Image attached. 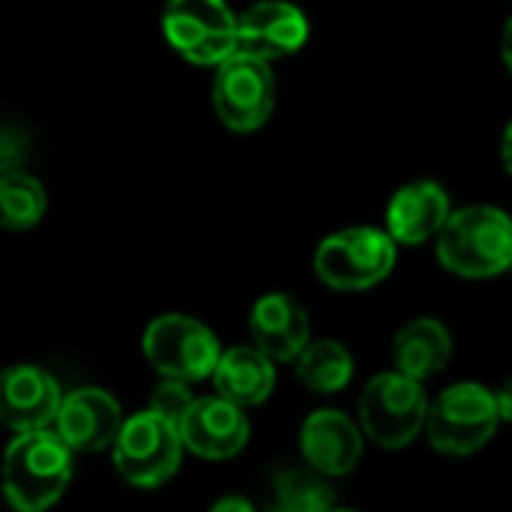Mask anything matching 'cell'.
<instances>
[{
    "label": "cell",
    "instance_id": "cell-2",
    "mask_svg": "<svg viewBox=\"0 0 512 512\" xmlns=\"http://www.w3.org/2000/svg\"><path fill=\"white\" fill-rule=\"evenodd\" d=\"M437 260L458 278H494L512 269V217L494 205L449 214L437 235Z\"/></svg>",
    "mask_w": 512,
    "mask_h": 512
},
{
    "label": "cell",
    "instance_id": "cell-23",
    "mask_svg": "<svg viewBox=\"0 0 512 512\" xmlns=\"http://www.w3.org/2000/svg\"><path fill=\"white\" fill-rule=\"evenodd\" d=\"M25 157V139L19 130H0V172L19 169Z\"/></svg>",
    "mask_w": 512,
    "mask_h": 512
},
{
    "label": "cell",
    "instance_id": "cell-1",
    "mask_svg": "<svg viewBox=\"0 0 512 512\" xmlns=\"http://www.w3.org/2000/svg\"><path fill=\"white\" fill-rule=\"evenodd\" d=\"M73 446L49 428L16 434L4 452V494L19 512H46L73 479Z\"/></svg>",
    "mask_w": 512,
    "mask_h": 512
},
{
    "label": "cell",
    "instance_id": "cell-27",
    "mask_svg": "<svg viewBox=\"0 0 512 512\" xmlns=\"http://www.w3.org/2000/svg\"><path fill=\"white\" fill-rule=\"evenodd\" d=\"M500 55H503L506 70L512 73V19H509V22H506V28H503V37H500Z\"/></svg>",
    "mask_w": 512,
    "mask_h": 512
},
{
    "label": "cell",
    "instance_id": "cell-7",
    "mask_svg": "<svg viewBox=\"0 0 512 512\" xmlns=\"http://www.w3.org/2000/svg\"><path fill=\"white\" fill-rule=\"evenodd\" d=\"M163 34L196 67H220L238 52V19L226 0H166Z\"/></svg>",
    "mask_w": 512,
    "mask_h": 512
},
{
    "label": "cell",
    "instance_id": "cell-16",
    "mask_svg": "<svg viewBox=\"0 0 512 512\" xmlns=\"http://www.w3.org/2000/svg\"><path fill=\"white\" fill-rule=\"evenodd\" d=\"M449 214V196L437 181H413L392 196L386 226L398 244H425L440 235Z\"/></svg>",
    "mask_w": 512,
    "mask_h": 512
},
{
    "label": "cell",
    "instance_id": "cell-4",
    "mask_svg": "<svg viewBox=\"0 0 512 512\" xmlns=\"http://www.w3.org/2000/svg\"><path fill=\"white\" fill-rule=\"evenodd\" d=\"M428 395L422 380L401 371H386L371 377L359 398V425L383 449H404L422 431L428 419Z\"/></svg>",
    "mask_w": 512,
    "mask_h": 512
},
{
    "label": "cell",
    "instance_id": "cell-5",
    "mask_svg": "<svg viewBox=\"0 0 512 512\" xmlns=\"http://www.w3.org/2000/svg\"><path fill=\"white\" fill-rule=\"evenodd\" d=\"M395 266V238L389 229L353 226L341 229L317 247L314 272L317 278L341 293H362L389 278Z\"/></svg>",
    "mask_w": 512,
    "mask_h": 512
},
{
    "label": "cell",
    "instance_id": "cell-6",
    "mask_svg": "<svg viewBox=\"0 0 512 512\" xmlns=\"http://www.w3.org/2000/svg\"><path fill=\"white\" fill-rule=\"evenodd\" d=\"M187 446L181 428L151 407L124 419V428L112 446L118 473L136 488H157L169 482L184 458Z\"/></svg>",
    "mask_w": 512,
    "mask_h": 512
},
{
    "label": "cell",
    "instance_id": "cell-10",
    "mask_svg": "<svg viewBox=\"0 0 512 512\" xmlns=\"http://www.w3.org/2000/svg\"><path fill=\"white\" fill-rule=\"evenodd\" d=\"M308 34L305 13L290 0H260L238 16V52L269 64L296 55Z\"/></svg>",
    "mask_w": 512,
    "mask_h": 512
},
{
    "label": "cell",
    "instance_id": "cell-12",
    "mask_svg": "<svg viewBox=\"0 0 512 512\" xmlns=\"http://www.w3.org/2000/svg\"><path fill=\"white\" fill-rule=\"evenodd\" d=\"M58 380L37 365H13L0 371V425L25 434L49 428L61 410Z\"/></svg>",
    "mask_w": 512,
    "mask_h": 512
},
{
    "label": "cell",
    "instance_id": "cell-14",
    "mask_svg": "<svg viewBox=\"0 0 512 512\" xmlns=\"http://www.w3.org/2000/svg\"><path fill=\"white\" fill-rule=\"evenodd\" d=\"M124 428L121 404L106 389H73L64 395L61 410L55 416V431L76 449V452H103L115 446Z\"/></svg>",
    "mask_w": 512,
    "mask_h": 512
},
{
    "label": "cell",
    "instance_id": "cell-24",
    "mask_svg": "<svg viewBox=\"0 0 512 512\" xmlns=\"http://www.w3.org/2000/svg\"><path fill=\"white\" fill-rule=\"evenodd\" d=\"M208 512H256V506L241 494H226V497L214 500Z\"/></svg>",
    "mask_w": 512,
    "mask_h": 512
},
{
    "label": "cell",
    "instance_id": "cell-3",
    "mask_svg": "<svg viewBox=\"0 0 512 512\" xmlns=\"http://www.w3.org/2000/svg\"><path fill=\"white\" fill-rule=\"evenodd\" d=\"M500 410L494 389H485L482 383H452L446 386L428 407L425 419V437L431 449L440 455L464 458L479 449L494 437L500 425Z\"/></svg>",
    "mask_w": 512,
    "mask_h": 512
},
{
    "label": "cell",
    "instance_id": "cell-8",
    "mask_svg": "<svg viewBox=\"0 0 512 512\" xmlns=\"http://www.w3.org/2000/svg\"><path fill=\"white\" fill-rule=\"evenodd\" d=\"M142 350L157 374L187 383H199L211 377L223 353L214 332L184 314L157 317L145 329Z\"/></svg>",
    "mask_w": 512,
    "mask_h": 512
},
{
    "label": "cell",
    "instance_id": "cell-21",
    "mask_svg": "<svg viewBox=\"0 0 512 512\" xmlns=\"http://www.w3.org/2000/svg\"><path fill=\"white\" fill-rule=\"evenodd\" d=\"M46 205V187L34 175L22 169L0 172V226L4 229H34L46 217Z\"/></svg>",
    "mask_w": 512,
    "mask_h": 512
},
{
    "label": "cell",
    "instance_id": "cell-9",
    "mask_svg": "<svg viewBox=\"0 0 512 512\" xmlns=\"http://www.w3.org/2000/svg\"><path fill=\"white\" fill-rule=\"evenodd\" d=\"M211 100L220 124L235 133L260 130L275 112V76L269 61L235 52L217 67Z\"/></svg>",
    "mask_w": 512,
    "mask_h": 512
},
{
    "label": "cell",
    "instance_id": "cell-13",
    "mask_svg": "<svg viewBox=\"0 0 512 512\" xmlns=\"http://www.w3.org/2000/svg\"><path fill=\"white\" fill-rule=\"evenodd\" d=\"M299 449L305 464L323 476H347L359 467L365 452V431L347 413L323 407L314 410L299 428Z\"/></svg>",
    "mask_w": 512,
    "mask_h": 512
},
{
    "label": "cell",
    "instance_id": "cell-18",
    "mask_svg": "<svg viewBox=\"0 0 512 512\" xmlns=\"http://www.w3.org/2000/svg\"><path fill=\"white\" fill-rule=\"evenodd\" d=\"M452 359V335L440 320L419 317L398 329L392 341V362L395 371L413 377V380H431L437 377Z\"/></svg>",
    "mask_w": 512,
    "mask_h": 512
},
{
    "label": "cell",
    "instance_id": "cell-29",
    "mask_svg": "<svg viewBox=\"0 0 512 512\" xmlns=\"http://www.w3.org/2000/svg\"><path fill=\"white\" fill-rule=\"evenodd\" d=\"M509 272H512V269H509Z\"/></svg>",
    "mask_w": 512,
    "mask_h": 512
},
{
    "label": "cell",
    "instance_id": "cell-17",
    "mask_svg": "<svg viewBox=\"0 0 512 512\" xmlns=\"http://www.w3.org/2000/svg\"><path fill=\"white\" fill-rule=\"evenodd\" d=\"M217 395L235 401L238 407H256L269 401L275 392V359H269L260 347H229L220 353V362L211 374Z\"/></svg>",
    "mask_w": 512,
    "mask_h": 512
},
{
    "label": "cell",
    "instance_id": "cell-26",
    "mask_svg": "<svg viewBox=\"0 0 512 512\" xmlns=\"http://www.w3.org/2000/svg\"><path fill=\"white\" fill-rule=\"evenodd\" d=\"M500 157H503V169L512 175V121L503 130V142H500Z\"/></svg>",
    "mask_w": 512,
    "mask_h": 512
},
{
    "label": "cell",
    "instance_id": "cell-25",
    "mask_svg": "<svg viewBox=\"0 0 512 512\" xmlns=\"http://www.w3.org/2000/svg\"><path fill=\"white\" fill-rule=\"evenodd\" d=\"M494 398H497L500 419H503V422H512V377H506V380L494 389Z\"/></svg>",
    "mask_w": 512,
    "mask_h": 512
},
{
    "label": "cell",
    "instance_id": "cell-22",
    "mask_svg": "<svg viewBox=\"0 0 512 512\" xmlns=\"http://www.w3.org/2000/svg\"><path fill=\"white\" fill-rule=\"evenodd\" d=\"M193 392L187 380H175V377H163L157 383V389L151 392V410L166 416L169 422L181 425V419L187 416V410L193 407Z\"/></svg>",
    "mask_w": 512,
    "mask_h": 512
},
{
    "label": "cell",
    "instance_id": "cell-19",
    "mask_svg": "<svg viewBox=\"0 0 512 512\" xmlns=\"http://www.w3.org/2000/svg\"><path fill=\"white\" fill-rule=\"evenodd\" d=\"M266 509L269 512H332L335 488L329 476L317 473L314 467H287L275 473Z\"/></svg>",
    "mask_w": 512,
    "mask_h": 512
},
{
    "label": "cell",
    "instance_id": "cell-15",
    "mask_svg": "<svg viewBox=\"0 0 512 512\" xmlns=\"http://www.w3.org/2000/svg\"><path fill=\"white\" fill-rule=\"evenodd\" d=\"M250 338L269 359L296 362L311 341V320L305 308L287 293H269L250 311Z\"/></svg>",
    "mask_w": 512,
    "mask_h": 512
},
{
    "label": "cell",
    "instance_id": "cell-20",
    "mask_svg": "<svg viewBox=\"0 0 512 512\" xmlns=\"http://www.w3.org/2000/svg\"><path fill=\"white\" fill-rule=\"evenodd\" d=\"M353 356L344 344L332 338H317L308 341V347L296 359V377L320 395H335L350 386L353 380Z\"/></svg>",
    "mask_w": 512,
    "mask_h": 512
},
{
    "label": "cell",
    "instance_id": "cell-28",
    "mask_svg": "<svg viewBox=\"0 0 512 512\" xmlns=\"http://www.w3.org/2000/svg\"><path fill=\"white\" fill-rule=\"evenodd\" d=\"M332 512H359V509H347V506H341V509H338V506H335Z\"/></svg>",
    "mask_w": 512,
    "mask_h": 512
},
{
    "label": "cell",
    "instance_id": "cell-11",
    "mask_svg": "<svg viewBox=\"0 0 512 512\" xmlns=\"http://www.w3.org/2000/svg\"><path fill=\"white\" fill-rule=\"evenodd\" d=\"M178 428L187 452L208 461L235 458L250 440V422L244 407H238L223 395L196 398Z\"/></svg>",
    "mask_w": 512,
    "mask_h": 512
}]
</instances>
